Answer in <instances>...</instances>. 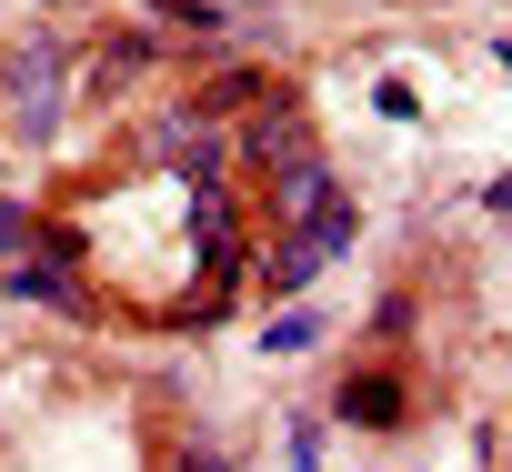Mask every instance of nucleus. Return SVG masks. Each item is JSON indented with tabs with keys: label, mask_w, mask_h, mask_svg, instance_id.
I'll return each instance as SVG.
<instances>
[{
	"label": "nucleus",
	"mask_w": 512,
	"mask_h": 472,
	"mask_svg": "<svg viewBox=\"0 0 512 472\" xmlns=\"http://www.w3.org/2000/svg\"><path fill=\"white\" fill-rule=\"evenodd\" d=\"M181 472H231V462H221L211 442H191V452H181Z\"/></svg>",
	"instance_id": "nucleus-9"
},
{
	"label": "nucleus",
	"mask_w": 512,
	"mask_h": 472,
	"mask_svg": "<svg viewBox=\"0 0 512 472\" xmlns=\"http://www.w3.org/2000/svg\"><path fill=\"white\" fill-rule=\"evenodd\" d=\"M292 131H302V111H292V91H272V111L241 131V161H272V151H292Z\"/></svg>",
	"instance_id": "nucleus-5"
},
{
	"label": "nucleus",
	"mask_w": 512,
	"mask_h": 472,
	"mask_svg": "<svg viewBox=\"0 0 512 472\" xmlns=\"http://www.w3.org/2000/svg\"><path fill=\"white\" fill-rule=\"evenodd\" d=\"M131 71H141V41H111V51H101V61H91V91H121V81H131Z\"/></svg>",
	"instance_id": "nucleus-6"
},
{
	"label": "nucleus",
	"mask_w": 512,
	"mask_h": 472,
	"mask_svg": "<svg viewBox=\"0 0 512 472\" xmlns=\"http://www.w3.org/2000/svg\"><path fill=\"white\" fill-rule=\"evenodd\" d=\"M282 81L272 71H211L201 81V121H231V111H251V101H272Z\"/></svg>",
	"instance_id": "nucleus-3"
},
{
	"label": "nucleus",
	"mask_w": 512,
	"mask_h": 472,
	"mask_svg": "<svg viewBox=\"0 0 512 472\" xmlns=\"http://www.w3.org/2000/svg\"><path fill=\"white\" fill-rule=\"evenodd\" d=\"M21 242H31V211H21V201H0V252H21Z\"/></svg>",
	"instance_id": "nucleus-8"
},
{
	"label": "nucleus",
	"mask_w": 512,
	"mask_h": 472,
	"mask_svg": "<svg viewBox=\"0 0 512 472\" xmlns=\"http://www.w3.org/2000/svg\"><path fill=\"white\" fill-rule=\"evenodd\" d=\"M262 342H272V352H302V342H312V312H282V322H272Z\"/></svg>",
	"instance_id": "nucleus-7"
},
{
	"label": "nucleus",
	"mask_w": 512,
	"mask_h": 472,
	"mask_svg": "<svg viewBox=\"0 0 512 472\" xmlns=\"http://www.w3.org/2000/svg\"><path fill=\"white\" fill-rule=\"evenodd\" d=\"M342 422L392 432V422H402V382H392V372H352V382H342Z\"/></svg>",
	"instance_id": "nucleus-2"
},
{
	"label": "nucleus",
	"mask_w": 512,
	"mask_h": 472,
	"mask_svg": "<svg viewBox=\"0 0 512 472\" xmlns=\"http://www.w3.org/2000/svg\"><path fill=\"white\" fill-rule=\"evenodd\" d=\"M332 201H342V191H332L322 161H282V221H292V231H302L312 211H332Z\"/></svg>",
	"instance_id": "nucleus-4"
},
{
	"label": "nucleus",
	"mask_w": 512,
	"mask_h": 472,
	"mask_svg": "<svg viewBox=\"0 0 512 472\" xmlns=\"http://www.w3.org/2000/svg\"><path fill=\"white\" fill-rule=\"evenodd\" d=\"M482 211H502V221H512V171H502V181H482Z\"/></svg>",
	"instance_id": "nucleus-10"
},
{
	"label": "nucleus",
	"mask_w": 512,
	"mask_h": 472,
	"mask_svg": "<svg viewBox=\"0 0 512 472\" xmlns=\"http://www.w3.org/2000/svg\"><path fill=\"white\" fill-rule=\"evenodd\" d=\"M11 111H21L31 141H51V121H61V41H21L11 51Z\"/></svg>",
	"instance_id": "nucleus-1"
}]
</instances>
